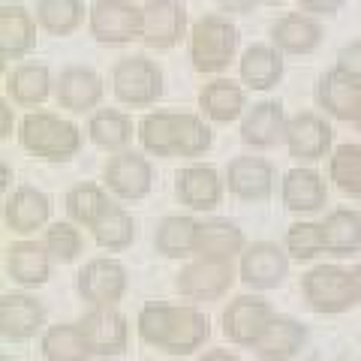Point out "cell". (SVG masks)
I'll list each match as a JSON object with an SVG mask.
<instances>
[{
    "label": "cell",
    "instance_id": "cell-1",
    "mask_svg": "<svg viewBox=\"0 0 361 361\" xmlns=\"http://www.w3.org/2000/svg\"><path fill=\"white\" fill-rule=\"evenodd\" d=\"M135 331L145 346L166 355H193L211 337V319L196 304L148 301L135 316Z\"/></svg>",
    "mask_w": 361,
    "mask_h": 361
},
{
    "label": "cell",
    "instance_id": "cell-2",
    "mask_svg": "<svg viewBox=\"0 0 361 361\" xmlns=\"http://www.w3.org/2000/svg\"><path fill=\"white\" fill-rule=\"evenodd\" d=\"M18 145L45 163H66L82 151V130L51 111H27L18 123Z\"/></svg>",
    "mask_w": 361,
    "mask_h": 361
},
{
    "label": "cell",
    "instance_id": "cell-3",
    "mask_svg": "<svg viewBox=\"0 0 361 361\" xmlns=\"http://www.w3.org/2000/svg\"><path fill=\"white\" fill-rule=\"evenodd\" d=\"M238 27L229 16L208 13L190 27V63L202 75H220L238 54Z\"/></svg>",
    "mask_w": 361,
    "mask_h": 361
},
{
    "label": "cell",
    "instance_id": "cell-4",
    "mask_svg": "<svg viewBox=\"0 0 361 361\" xmlns=\"http://www.w3.org/2000/svg\"><path fill=\"white\" fill-rule=\"evenodd\" d=\"M301 295L313 313H322V316H341L358 304L353 271L343 265H325V262L313 265L301 277Z\"/></svg>",
    "mask_w": 361,
    "mask_h": 361
},
{
    "label": "cell",
    "instance_id": "cell-5",
    "mask_svg": "<svg viewBox=\"0 0 361 361\" xmlns=\"http://www.w3.org/2000/svg\"><path fill=\"white\" fill-rule=\"evenodd\" d=\"M111 94L118 103L145 109L163 97V70L160 63L145 54H127L111 66Z\"/></svg>",
    "mask_w": 361,
    "mask_h": 361
},
{
    "label": "cell",
    "instance_id": "cell-6",
    "mask_svg": "<svg viewBox=\"0 0 361 361\" xmlns=\"http://www.w3.org/2000/svg\"><path fill=\"white\" fill-rule=\"evenodd\" d=\"M87 30L99 45H130L142 39L145 9L133 0H94L87 13Z\"/></svg>",
    "mask_w": 361,
    "mask_h": 361
},
{
    "label": "cell",
    "instance_id": "cell-7",
    "mask_svg": "<svg viewBox=\"0 0 361 361\" xmlns=\"http://www.w3.org/2000/svg\"><path fill=\"white\" fill-rule=\"evenodd\" d=\"M127 286H130L127 265L111 256L90 259L75 274V292L87 307H118L123 295H127Z\"/></svg>",
    "mask_w": 361,
    "mask_h": 361
},
{
    "label": "cell",
    "instance_id": "cell-8",
    "mask_svg": "<svg viewBox=\"0 0 361 361\" xmlns=\"http://www.w3.org/2000/svg\"><path fill=\"white\" fill-rule=\"evenodd\" d=\"M274 316H277V310L271 307V301L256 295V292L253 295L247 292V295H235L226 304L220 325H223V334L229 343L253 349L259 343V337L268 331V325L274 322Z\"/></svg>",
    "mask_w": 361,
    "mask_h": 361
},
{
    "label": "cell",
    "instance_id": "cell-9",
    "mask_svg": "<svg viewBox=\"0 0 361 361\" xmlns=\"http://www.w3.org/2000/svg\"><path fill=\"white\" fill-rule=\"evenodd\" d=\"M289 253L274 241H253L238 256V280L253 292H271L289 277Z\"/></svg>",
    "mask_w": 361,
    "mask_h": 361
},
{
    "label": "cell",
    "instance_id": "cell-10",
    "mask_svg": "<svg viewBox=\"0 0 361 361\" xmlns=\"http://www.w3.org/2000/svg\"><path fill=\"white\" fill-rule=\"evenodd\" d=\"M238 271L232 268V262H220V259H202L196 256L193 262H187L178 271L175 289L187 301H220L226 292L232 289Z\"/></svg>",
    "mask_w": 361,
    "mask_h": 361
},
{
    "label": "cell",
    "instance_id": "cell-11",
    "mask_svg": "<svg viewBox=\"0 0 361 361\" xmlns=\"http://www.w3.org/2000/svg\"><path fill=\"white\" fill-rule=\"evenodd\" d=\"M226 190L241 199L250 202V205H259V202H268L277 190V169L265 157L256 154H241L232 157L229 166H226Z\"/></svg>",
    "mask_w": 361,
    "mask_h": 361
},
{
    "label": "cell",
    "instance_id": "cell-12",
    "mask_svg": "<svg viewBox=\"0 0 361 361\" xmlns=\"http://www.w3.org/2000/svg\"><path fill=\"white\" fill-rule=\"evenodd\" d=\"M103 184L121 202H139L154 187V166L142 151H121L111 154L103 169Z\"/></svg>",
    "mask_w": 361,
    "mask_h": 361
},
{
    "label": "cell",
    "instance_id": "cell-13",
    "mask_svg": "<svg viewBox=\"0 0 361 361\" xmlns=\"http://www.w3.org/2000/svg\"><path fill=\"white\" fill-rule=\"evenodd\" d=\"M103 97H106V82L94 66L70 63L54 78V99H58L61 109L73 111V115H85V111L90 115V111H97Z\"/></svg>",
    "mask_w": 361,
    "mask_h": 361
},
{
    "label": "cell",
    "instance_id": "cell-14",
    "mask_svg": "<svg viewBox=\"0 0 361 361\" xmlns=\"http://www.w3.org/2000/svg\"><path fill=\"white\" fill-rule=\"evenodd\" d=\"M45 331V304L30 292H4L0 295V341L27 343Z\"/></svg>",
    "mask_w": 361,
    "mask_h": 361
},
{
    "label": "cell",
    "instance_id": "cell-15",
    "mask_svg": "<svg viewBox=\"0 0 361 361\" xmlns=\"http://www.w3.org/2000/svg\"><path fill=\"white\" fill-rule=\"evenodd\" d=\"M286 151L301 163H316L331 157L334 151V130L319 111H298L286 123Z\"/></svg>",
    "mask_w": 361,
    "mask_h": 361
},
{
    "label": "cell",
    "instance_id": "cell-16",
    "mask_svg": "<svg viewBox=\"0 0 361 361\" xmlns=\"http://www.w3.org/2000/svg\"><path fill=\"white\" fill-rule=\"evenodd\" d=\"M94 358H118L130 346V319L118 307H87L78 319Z\"/></svg>",
    "mask_w": 361,
    "mask_h": 361
},
{
    "label": "cell",
    "instance_id": "cell-17",
    "mask_svg": "<svg viewBox=\"0 0 361 361\" xmlns=\"http://www.w3.org/2000/svg\"><path fill=\"white\" fill-rule=\"evenodd\" d=\"M226 193V178H220V172L214 166L205 163H193L184 166L175 175V196L187 211L193 214H211L220 208Z\"/></svg>",
    "mask_w": 361,
    "mask_h": 361
},
{
    "label": "cell",
    "instance_id": "cell-18",
    "mask_svg": "<svg viewBox=\"0 0 361 361\" xmlns=\"http://www.w3.org/2000/svg\"><path fill=\"white\" fill-rule=\"evenodd\" d=\"M145 9L142 42L154 51H169L190 37L187 33V6L180 0H148Z\"/></svg>",
    "mask_w": 361,
    "mask_h": 361
},
{
    "label": "cell",
    "instance_id": "cell-19",
    "mask_svg": "<svg viewBox=\"0 0 361 361\" xmlns=\"http://www.w3.org/2000/svg\"><path fill=\"white\" fill-rule=\"evenodd\" d=\"M4 268L9 280L21 289H37L42 283H49L51 277V268H54V259L51 253L45 250L42 241H33V238H21L13 241L6 247V256H4Z\"/></svg>",
    "mask_w": 361,
    "mask_h": 361
},
{
    "label": "cell",
    "instance_id": "cell-20",
    "mask_svg": "<svg viewBox=\"0 0 361 361\" xmlns=\"http://www.w3.org/2000/svg\"><path fill=\"white\" fill-rule=\"evenodd\" d=\"M289 115L280 99H262L244 111L241 118V142L253 151H268L286 139Z\"/></svg>",
    "mask_w": 361,
    "mask_h": 361
},
{
    "label": "cell",
    "instance_id": "cell-21",
    "mask_svg": "<svg viewBox=\"0 0 361 361\" xmlns=\"http://www.w3.org/2000/svg\"><path fill=\"white\" fill-rule=\"evenodd\" d=\"M280 202L289 214H319L329 205V187H325V178L310 166H295L289 169L280 180Z\"/></svg>",
    "mask_w": 361,
    "mask_h": 361
},
{
    "label": "cell",
    "instance_id": "cell-22",
    "mask_svg": "<svg viewBox=\"0 0 361 361\" xmlns=\"http://www.w3.org/2000/svg\"><path fill=\"white\" fill-rule=\"evenodd\" d=\"M313 99H316V109H322V115L353 123L361 109V85H355L353 78H346L337 66H331L329 73H322L316 78Z\"/></svg>",
    "mask_w": 361,
    "mask_h": 361
},
{
    "label": "cell",
    "instance_id": "cell-23",
    "mask_svg": "<svg viewBox=\"0 0 361 361\" xmlns=\"http://www.w3.org/2000/svg\"><path fill=\"white\" fill-rule=\"evenodd\" d=\"M322 39H325L322 21L310 13H286L271 25V42L283 54H292V58L313 54L322 45Z\"/></svg>",
    "mask_w": 361,
    "mask_h": 361
},
{
    "label": "cell",
    "instance_id": "cell-24",
    "mask_svg": "<svg viewBox=\"0 0 361 361\" xmlns=\"http://www.w3.org/2000/svg\"><path fill=\"white\" fill-rule=\"evenodd\" d=\"M37 16L21 4H0V66L27 58L37 45Z\"/></svg>",
    "mask_w": 361,
    "mask_h": 361
},
{
    "label": "cell",
    "instance_id": "cell-25",
    "mask_svg": "<svg viewBox=\"0 0 361 361\" xmlns=\"http://www.w3.org/2000/svg\"><path fill=\"white\" fill-rule=\"evenodd\" d=\"M49 217H51V199L30 184L16 187L4 199V223L16 235H30L42 229L49 223Z\"/></svg>",
    "mask_w": 361,
    "mask_h": 361
},
{
    "label": "cell",
    "instance_id": "cell-26",
    "mask_svg": "<svg viewBox=\"0 0 361 361\" xmlns=\"http://www.w3.org/2000/svg\"><path fill=\"white\" fill-rule=\"evenodd\" d=\"M286 54L277 49L274 42H253L247 45L241 61H238V73H241V85L247 90H271L280 85V78L286 73Z\"/></svg>",
    "mask_w": 361,
    "mask_h": 361
},
{
    "label": "cell",
    "instance_id": "cell-27",
    "mask_svg": "<svg viewBox=\"0 0 361 361\" xmlns=\"http://www.w3.org/2000/svg\"><path fill=\"white\" fill-rule=\"evenodd\" d=\"M307 337H310V331L301 319L277 313L274 322L268 325V331L259 337V343L253 346V355L259 361H289L307 346Z\"/></svg>",
    "mask_w": 361,
    "mask_h": 361
},
{
    "label": "cell",
    "instance_id": "cell-28",
    "mask_svg": "<svg viewBox=\"0 0 361 361\" xmlns=\"http://www.w3.org/2000/svg\"><path fill=\"white\" fill-rule=\"evenodd\" d=\"M4 94L9 103L37 109L54 94V75L45 63H18L4 78Z\"/></svg>",
    "mask_w": 361,
    "mask_h": 361
},
{
    "label": "cell",
    "instance_id": "cell-29",
    "mask_svg": "<svg viewBox=\"0 0 361 361\" xmlns=\"http://www.w3.org/2000/svg\"><path fill=\"white\" fill-rule=\"evenodd\" d=\"M202 220L193 214H169L154 229V250L163 259H190L199 250Z\"/></svg>",
    "mask_w": 361,
    "mask_h": 361
},
{
    "label": "cell",
    "instance_id": "cell-30",
    "mask_svg": "<svg viewBox=\"0 0 361 361\" xmlns=\"http://www.w3.org/2000/svg\"><path fill=\"white\" fill-rule=\"evenodd\" d=\"M199 109L214 123H232L244 118V111L250 109L247 106V87L232 82V78L217 75L199 90Z\"/></svg>",
    "mask_w": 361,
    "mask_h": 361
},
{
    "label": "cell",
    "instance_id": "cell-31",
    "mask_svg": "<svg viewBox=\"0 0 361 361\" xmlns=\"http://www.w3.org/2000/svg\"><path fill=\"white\" fill-rule=\"evenodd\" d=\"M133 135H139V127L133 123V118L121 109H97L87 118V139L97 145L99 151L121 154L130 148Z\"/></svg>",
    "mask_w": 361,
    "mask_h": 361
},
{
    "label": "cell",
    "instance_id": "cell-32",
    "mask_svg": "<svg viewBox=\"0 0 361 361\" xmlns=\"http://www.w3.org/2000/svg\"><path fill=\"white\" fill-rule=\"evenodd\" d=\"M247 250L244 229L229 217H211L202 220L199 229V250L196 256L202 259H220V262H232L235 256Z\"/></svg>",
    "mask_w": 361,
    "mask_h": 361
},
{
    "label": "cell",
    "instance_id": "cell-33",
    "mask_svg": "<svg viewBox=\"0 0 361 361\" xmlns=\"http://www.w3.org/2000/svg\"><path fill=\"white\" fill-rule=\"evenodd\" d=\"M63 208H66V217H70L75 226L94 229V226L115 208V202H111V193L106 190V184L85 180V184H75V187L66 190Z\"/></svg>",
    "mask_w": 361,
    "mask_h": 361
},
{
    "label": "cell",
    "instance_id": "cell-34",
    "mask_svg": "<svg viewBox=\"0 0 361 361\" xmlns=\"http://www.w3.org/2000/svg\"><path fill=\"white\" fill-rule=\"evenodd\" d=\"M39 353L45 361H94V349L78 322L49 325L39 334Z\"/></svg>",
    "mask_w": 361,
    "mask_h": 361
},
{
    "label": "cell",
    "instance_id": "cell-35",
    "mask_svg": "<svg viewBox=\"0 0 361 361\" xmlns=\"http://www.w3.org/2000/svg\"><path fill=\"white\" fill-rule=\"evenodd\" d=\"M325 253L334 259L355 256L361 250V211L355 208H334L322 220Z\"/></svg>",
    "mask_w": 361,
    "mask_h": 361
},
{
    "label": "cell",
    "instance_id": "cell-36",
    "mask_svg": "<svg viewBox=\"0 0 361 361\" xmlns=\"http://www.w3.org/2000/svg\"><path fill=\"white\" fill-rule=\"evenodd\" d=\"M139 145L145 154L160 157H178V111H148L139 121Z\"/></svg>",
    "mask_w": 361,
    "mask_h": 361
},
{
    "label": "cell",
    "instance_id": "cell-37",
    "mask_svg": "<svg viewBox=\"0 0 361 361\" xmlns=\"http://www.w3.org/2000/svg\"><path fill=\"white\" fill-rule=\"evenodd\" d=\"M87 13L90 6H85V0H37V25L49 37H73Z\"/></svg>",
    "mask_w": 361,
    "mask_h": 361
},
{
    "label": "cell",
    "instance_id": "cell-38",
    "mask_svg": "<svg viewBox=\"0 0 361 361\" xmlns=\"http://www.w3.org/2000/svg\"><path fill=\"white\" fill-rule=\"evenodd\" d=\"M90 232H94L97 247H103V250H109V253L127 250V247H133L135 235H139V229H135V217L121 205L111 208Z\"/></svg>",
    "mask_w": 361,
    "mask_h": 361
},
{
    "label": "cell",
    "instance_id": "cell-39",
    "mask_svg": "<svg viewBox=\"0 0 361 361\" xmlns=\"http://www.w3.org/2000/svg\"><path fill=\"white\" fill-rule=\"evenodd\" d=\"M329 178L349 199H361V145H337L329 157Z\"/></svg>",
    "mask_w": 361,
    "mask_h": 361
},
{
    "label": "cell",
    "instance_id": "cell-40",
    "mask_svg": "<svg viewBox=\"0 0 361 361\" xmlns=\"http://www.w3.org/2000/svg\"><path fill=\"white\" fill-rule=\"evenodd\" d=\"M42 244H45V250L51 253L54 265H70L85 250V238H82V232H78V226L73 220L49 223V229H45V235H42Z\"/></svg>",
    "mask_w": 361,
    "mask_h": 361
},
{
    "label": "cell",
    "instance_id": "cell-41",
    "mask_svg": "<svg viewBox=\"0 0 361 361\" xmlns=\"http://www.w3.org/2000/svg\"><path fill=\"white\" fill-rule=\"evenodd\" d=\"M283 247L289 259L295 262H313L316 256L325 253V238H322V223H313V220H295L286 229V238Z\"/></svg>",
    "mask_w": 361,
    "mask_h": 361
},
{
    "label": "cell",
    "instance_id": "cell-42",
    "mask_svg": "<svg viewBox=\"0 0 361 361\" xmlns=\"http://www.w3.org/2000/svg\"><path fill=\"white\" fill-rule=\"evenodd\" d=\"M214 145V133L205 123V118L193 111H178V157H202Z\"/></svg>",
    "mask_w": 361,
    "mask_h": 361
},
{
    "label": "cell",
    "instance_id": "cell-43",
    "mask_svg": "<svg viewBox=\"0 0 361 361\" xmlns=\"http://www.w3.org/2000/svg\"><path fill=\"white\" fill-rule=\"evenodd\" d=\"M334 66H337V70H341L346 78H353L355 85H361V39L346 42L343 49L337 51Z\"/></svg>",
    "mask_w": 361,
    "mask_h": 361
},
{
    "label": "cell",
    "instance_id": "cell-44",
    "mask_svg": "<svg viewBox=\"0 0 361 361\" xmlns=\"http://www.w3.org/2000/svg\"><path fill=\"white\" fill-rule=\"evenodd\" d=\"M295 4L301 6V13H310V16H316V18H331V16H337L343 9V4L346 0H295Z\"/></svg>",
    "mask_w": 361,
    "mask_h": 361
},
{
    "label": "cell",
    "instance_id": "cell-45",
    "mask_svg": "<svg viewBox=\"0 0 361 361\" xmlns=\"http://www.w3.org/2000/svg\"><path fill=\"white\" fill-rule=\"evenodd\" d=\"M16 130V118H13V106H9V99L4 97L0 99V139H9Z\"/></svg>",
    "mask_w": 361,
    "mask_h": 361
},
{
    "label": "cell",
    "instance_id": "cell-46",
    "mask_svg": "<svg viewBox=\"0 0 361 361\" xmlns=\"http://www.w3.org/2000/svg\"><path fill=\"white\" fill-rule=\"evenodd\" d=\"M223 13H229V16H247V13H253V6L259 4V0H217Z\"/></svg>",
    "mask_w": 361,
    "mask_h": 361
},
{
    "label": "cell",
    "instance_id": "cell-47",
    "mask_svg": "<svg viewBox=\"0 0 361 361\" xmlns=\"http://www.w3.org/2000/svg\"><path fill=\"white\" fill-rule=\"evenodd\" d=\"M196 361H244V358L235 355V353H229V349H208V353L199 355Z\"/></svg>",
    "mask_w": 361,
    "mask_h": 361
},
{
    "label": "cell",
    "instance_id": "cell-48",
    "mask_svg": "<svg viewBox=\"0 0 361 361\" xmlns=\"http://www.w3.org/2000/svg\"><path fill=\"white\" fill-rule=\"evenodd\" d=\"M9 178H13V172H9V163L4 160L0 163V190H4V193H9Z\"/></svg>",
    "mask_w": 361,
    "mask_h": 361
},
{
    "label": "cell",
    "instance_id": "cell-49",
    "mask_svg": "<svg viewBox=\"0 0 361 361\" xmlns=\"http://www.w3.org/2000/svg\"><path fill=\"white\" fill-rule=\"evenodd\" d=\"M353 283H355V298H358V304H361V262H355L353 268Z\"/></svg>",
    "mask_w": 361,
    "mask_h": 361
},
{
    "label": "cell",
    "instance_id": "cell-50",
    "mask_svg": "<svg viewBox=\"0 0 361 361\" xmlns=\"http://www.w3.org/2000/svg\"><path fill=\"white\" fill-rule=\"evenodd\" d=\"M353 127H355V130H358V133H361V109H358V118H355V121H353Z\"/></svg>",
    "mask_w": 361,
    "mask_h": 361
},
{
    "label": "cell",
    "instance_id": "cell-51",
    "mask_svg": "<svg viewBox=\"0 0 361 361\" xmlns=\"http://www.w3.org/2000/svg\"><path fill=\"white\" fill-rule=\"evenodd\" d=\"M259 4H268V6H277V4H283V0H259Z\"/></svg>",
    "mask_w": 361,
    "mask_h": 361
},
{
    "label": "cell",
    "instance_id": "cell-52",
    "mask_svg": "<svg viewBox=\"0 0 361 361\" xmlns=\"http://www.w3.org/2000/svg\"><path fill=\"white\" fill-rule=\"evenodd\" d=\"M0 361H16V358H9V355H4V358H0Z\"/></svg>",
    "mask_w": 361,
    "mask_h": 361
},
{
    "label": "cell",
    "instance_id": "cell-53",
    "mask_svg": "<svg viewBox=\"0 0 361 361\" xmlns=\"http://www.w3.org/2000/svg\"><path fill=\"white\" fill-rule=\"evenodd\" d=\"M358 341H361V331H358Z\"/></svg>",
    "mask_w": 361,
    "mask_h": 361
},
{
    "label": "cell",
    "instance_id": "cell-54",
    "mask_svg": "<svg viewBox=\"0 0 361 361\" xmlns=\"http://www.w3.org/2000/svg\"><path fill=\"white\" fill-rule=\"evenodd\" d=\"M310 361H316V358H310Z\"/></svg>",
    "mask_w": 361,
    "mask_h": 361
}]
</instances>
